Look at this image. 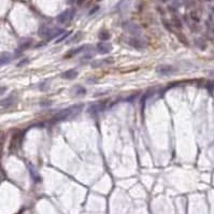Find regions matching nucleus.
<instances>
[{"instance_id": "nucleus-1", "label": "nucleus", "mask_w": 214, "mask_h": 214, "mask_svg": "<svg viewBox=\"0 0 214 214\" xmlns=\"http://www.w3.org/2000/svg\"><path fill=\"white\" fill-rule=\"evenodd\" d=\"M82 108H83V104H75V106H72L70 108H67V109H64V110L59 111L58 113H56L53 116V120L52 122L56 123V122H61V120H66L68 118H73L80 113L82 111Z\"/></svg>"}, {"instance_id": "nucleus-2", "label": "nucleus", "mask_w": 214, "mask_h": 214, "mask_svg": "<svg viewBox=\"0 0 214 214\" xmlns=\"http://www.w3.org/2000/svg\"><path fill=\"white\" fill-rule=\"evenodd\" d=\"M74 14H75V10L74 9H69V10H66L57 16V23L59 24H67L69 22L72 20V18L74 17Z\"/></svg>"}, {"instance_id": "nucleus-3", "label": "nucleus", "mask_w": 214, "mask_h": 214, "mask_svg": "<svg viewBox=\"0 0 214 214\" xmlns=\"http://www.w3.org/2000/svg\"><path fill=\"white\" fill-rule=\"evenodd\" d=\"M155 71L159 75L169 77V75H172V74L177 73V69L175 67H173V66H170V65H161V66H158Z\"/></svg>"}, {"instance_id": "nucleus-4", "label": "nucleus", "mask_w": 214, "mask_h": 214, "mask_svg": "<svg viewBox=\"0 0 214 214\" xmlns=\"http://www.w3.org/2000/svg\"><path fill=\"white\" fill-rule=\"evenodd\" d=\"M22 140H23V134L16 132V134H13L10 142V146H9V150H10L11 153H15L20 149V144H22Z\"/></svg>"}, {"instance_id": "nucleus-5", "label": "nucleus", "mask_w": 214, "mask_h": 214, "mask_svg": "<svg viewBox=\"0 0 214 214\" xmlns=\"http://www.w3.org/2000/svg\"><path fill=\"white\" fill-rule=\"evenodd\" d=\"M123 28L134 37H139L141 34V28L138 26L137 24L132 23V22H125L123 24Z\"/></svg>"}, {"instance_id": "nucleus-6", "label": "nucleus", "mask_w": 214, "mask_h": 214, "mask_svg": "<svg viewBox=\"0 0 214 214\" xmlns=\"http://www.w3.org/2000/svg\"><path fill=\"white\" fill-rule=\"evenodd\" d=\"M104 108H106L104 102H101V103H97V104H92V106H89L88 109H87V114H88L92 118H95V117L98 116V114L100 113L101 111L104 110Z\"/></svg>"}, {"instance_id": "nucleus-7", "label": "nucleus", "mask_w": 214, "mask_h": 214, "mask_svg": "<svg viewBox=\"0 0 214 214\" xmlns=\"http://www.w3.org/2000/svg\"><path fill=\"white\" fill-rule=\"evenodd\" d=\"M128 43L129 45L134 49H137V50H143L146 47V42L142 39L138 37H132V38H129V40H128Z\"/></svg>"}, {"instance_id": "nucleus-8", "label": "nucleus", "mask_w": 214, "mask_h": 214, "mask_svg": "<svg viewBox=\"0 0 214 214\" xmlns=\"http://www.w3.org/2000/svg\"><path fill=\"white\" fill-rule=\"evenodd\" d=\"M96 49H97V52L99 54H108L112 51V45L107 41H100L97 43Z\"/></svg>"}, {"instance_id": "nucleus-9", "label": "nucleus", "mask_w": 214, "mask_h": 214, "mask_svg": "<svg viewBox=\"0 0 214 214\" xmlns=\"http://www.w3.org/2000/svg\"><path fill=\"white\" fill-rule=\"evenodd\" d=\"M112 64H114L113 58H112V57H106V58H102V59L93 61V63H92V67L99 68V67H103V66H110V65H112Z\"/></svg>"}, {"instance_id": "nucleus-10", "label": "nucleus", "mask_w": 214, "mask_h": 214, "mask_svg": "<svg viewBox=\"0 0 214 214\" xmlns=\"http://www.w3.org/2000/svg\"><path fill=\"white\" fill-rule=\"evenodd\" d=\"M51 31H52V28L47 26H42L39 29V36H40L42 39H45L46 41L51 40Z\"/></svg>"}, {"instance_id": "nucleus-11", "label": "nucleus", "mask_w": 214, "mask_h": 214, "mask_svg": "<svg viewBox=\"0 0 214 214\" xmlns=\"http://www.w3.org/2000/svg\"><path fill=\"white\" fill-rule=\"evenodd\" d=\"M77 74H79V72L77 70L70 69V70H67L65 71V72H63V73L60 74V77L64 79V80H73V79H75L77 77Z\"/></svg>"}, {"instance_id": "nucleus-12", "label": "nucleus", "mask_w": 214, "mask_h": 214, "mask_svg": "<svg viewBox=\"0 0 214 214\" xmlns=\"http://www.w3.org/2000/svg\"><path fill=\"white\" fill-rule=\"evenodd\" d=\"M85 47H87V45H82V46L72 49V50H70L67 54H66V55H65V58H66V59H67V58H71V57L75 56V55H77V54L82 53V52L85 50Z\"/></svg>"}, {"instance_id": "nucleus-13", "label": "nucleus", "mask_w": 214, "mask_h": 214, "mask_svg": "<svg viewBox=\"0 0 214 214\" xmlns=\"http://www.w3.org/2000/svg\"><path fill=\"white\" fill-rule=\"evenodd\" d=\"M13 59L12 54L4 52V53H0V66H4V65L9 64L11 60Z\"/></svg>"}, {"instance_id": "nucleus-14", "label": "nucleus", "mask_w": 214, "mask_h": 214, "mask_svg": "<svg viewBox=\"0 0 214 214\" xmlns=\"http://www.w3.org/2000/svg\"><path fill=\"white\" fill-rule=\"evenodd\" d=\"M31 44H32V39L31 38H27V39H22L18 44V50L20 51H24V50H27V49H29L31 46Z\"/></svg>"}, {"instance_id": "nucleus-15", "label": "nucleus", "mask_w": 214, "mask_h": 214, "mask_svg": "<svg viewBox=\"0 0 214 214\" xmlns=\"http://www.w3.org/2000/svg\"><path fill=\"white\" fill-rule=\"evenodd\" d=\"M72 93H73L74 96L80 97V96H84L86 94V89L83 86H81V85H77V86H74L72 88Z\"/></svg>"}, {"instance_id": "nucleus-16", "label": "nucleus", "mask_w": 214, "mask_h": 214, "mask_svg": "<svg viewBox=\"0 0 214 214\" xmlns=\"http://www.w3.org/2000/svg\"><path fill=\"white\" fill-rule=\"evenodd\" d=\"M14 102H15V97H14V96H9L8 98H4V99H2V100L0 101V104L4 108H9V107H11Z\"/></svg>"}, {"instance_id": "nucleus-17", "label": "nucleus", "mask_w": 214, "mask_h": 214, "mask_svg": "<svg viewBox=\"0 0 214 214\" xmlns=\"http://www.w3.org/2000/svg\"><path fill=\"white\" fill-rule=\"evenodd\" d=\"M110 37H111L110 32H109L108 30H104V29L100 30L99 34H98V38H99V40L100 41H108L110 39Z\"/></svg>"}, {"instance_id": "nucleus-18", "label": "nucleus", "mask_w": 214, "mask_h": 214, "mask_svg": "<svg viewBox=\"0 0 214 214\" xmlns=\"http://www.w3.org/2000/svg\"><path fill=\"white\" fill-rule=\"evenodd\" d=\"M171 24H172V26L175 27V28H177V29H181L182 28V20L179 18V17L174 16L173 18H172V20H171Z\"/></svg>"}, {"instance_id": "nucleus-19", "label": "nucleus", "mask_w": 214, "mask_h": 214, "mask_svg": "<svg viewBox=\"0 0 214 214\" xmlns=\"http://www.w3.org/2000/svg\"><path fill=\"white\" fill-rule=\"evenodd\" d=\"M71 34V31H67V32H65V34H63L60 37H58V39H57L56 41H55V43L58 44V43H61V42H64L66 39H67L69 36Z\"/></svg>"}, {"instance_id": "nucleus-20", "label": "nucleus", "mask_w": 214, "mask_h": 214, "mask_svg": "<svg viewBox=\"0 0 214 214\" xmlns=\"http://www.w3.org/2000/svg\"><path fill=\"white\" fill-rule=\"evenodd\" d=\"M29 171H30V173H31V177H32V179H34V182H40L41 181V177H40V175L34 171V168H31L30 167L29 168Z\"/></svg>"}, {"instance_id": "nucleus-21", "label": "nucleus", "mask_w": 214, "mask_h": 214, "mask_svg": "<svg viewBox=\"0 0 214 214\" xmlns=\"http://www.w3.org/2000/svg\"><path fill=\"white\" fill-rule=\"evenodd\" d=\"M196 43H197V45L200 47L201 50H204V47L207 46L206 42H203V41H202V39H197V40H196Z\"/></svg>"}, {"instance_id": "nucleus-22", "label": "nucleus", "mask_w": 214, "mask_h": 214, "mask_svg": "<svg viewBox=\"0 0 214 214\" xmlns=\"http://www.w3.org/2000/svg\"><path fill=\"white\" fill-rule=\"evenodd\" d=\"M51 104H52V101H51V100H42L40 102L41 107H44V108H45V107H50Z\"/></svg>"}, {"instance_id": "nucleus-23", "label": "nucleus", "mask_w": 214, "mask_h": 214, "mask_svg": "<svg viewBox=\"0 0 214 214\" xmlns=\"http://www.w3.org/2000/svg\"><path fill=\"white\" fill-rule=\"evenodd\" d=\"M177 37H179V39H180L181 42H183V43L185 44V45H188V42H187V39L182 34V37H181V34H177Z\"/></svg>"}, {"instance_id": "nucleus-24", "label": "nucleus", "mask_w": 214, "mask_h": 214, "mask_svg": "<svg viewBox=\"0 0 214 214\" xmlns=\"http://www.w3.org/2000/svg\"><path fill=\"white\" fill-rule=\"evenodd\" d=\"M28 63H29V60H28V59H23V60H20V63L17 64V67H23L24 65H27V64H28Z\"/></svg>"}, {"instance_id": "nucleus-25", "label": "nucleus", "mask_w": 214, "mask_h": 214, "mask_svg": "<svg viewBox=\"0 0 214 214\" xmlns=\"http://www.w3.org/2000/svg\"><path fill=\"white\" fill-rule=\"evenodd\" d=\"M96 81H97L96 77H88V79L86 80V82L87 83H89V84H94V83H96Z\"/></svg>"}, {"instance_id": "nucleus-26", "label": "nucleus", "mask_w": 214, "mask_h": 214, "mask_svg": "<svg viewBox=\"0 0 214 214\" xmlns=\"http://www.w3.org/2000/svg\"><path fill=\"white\" fill-rule=\"evenodd\" d=\"M98 10H99V7H98V6L94 7V8H93V9H92V10L89 11V15H93V14H95Z\"/></svg>"}, {"instance_id": "nucleus-27", "label": "nucleus", "mask_w": 214, "mask_h": 214, "mask_svg": "<svg viewBox=\"0 0 214 214\" xmlns=\"http://www.w3.org/2000/svg\"><path fill=\"white\" fill-rule=\"evenodd\" d=\"M92 57H93L92 54H86V55H84V56L81 58V60H88V59H90Z\"/></svg>"}, {"instance_id": "nucleus-28", "label": "nucleus", "mask_w": 214, "mask_h": 214, "mask_svg": "<svg viewBox=\"0 0 214 214\" xmlns=\"http://www.w3.org/2000/svg\"><path fill=\"white\" fill-rule=\"evenodd\" d=\"M6 90H7V87L6 86H1L0 87V95H2L6 93Z\"/></svg>"}, {"instance_id": "nucleus-29", "label": "nucleus", "mask_w": 214, "mask_h": 214, "mask_svg": "<svg viewBox=\"0 0 214 214\" xmlns=\"http://www.w3.org/2000/svg\"><path fill=\"white\" fill-rule=\"evenodd\" d=\"M84 1H85V0H77V4H79V6H82V4H84Z\"/></svg>"}, {"instance_id": "nucleus-30", "label": "nucleus", "mask_w": 214, "mask_h": 214, "mask_svg": "<svg viewBox=\"0 0 214 214\" xmlns=\"http://www.w3.org/2000/svg\"><path fill=\"white\" fill-rule=\"evenodd\" d=\"M68 2H69V4H72V2H73V0H68Z\"/></svg>"}]
</instances>
